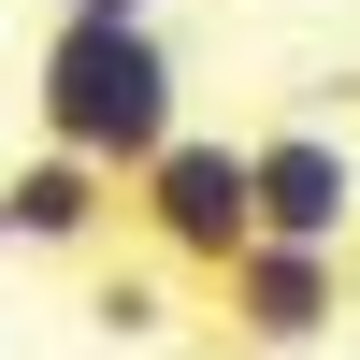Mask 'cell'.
Listing matches in <instances>:
<instances>
[{"instance_id":"cell-3","label":"cell","mask_w":360,"mask_h":360,"mask_svg":"<svg viewBox=\"0 0 360 360\" xmlns=\"http://www.w3.org/2000/svg\"><path fill=\"white\" fill-rule=\"evenodd\" d=\"M346 303H360L346 245H274V231H259V245L217 274V317H231V346H245V360H303V346H332Z\"/></svg>"},{"instance_id":"cell-5","label":"cell","mask_w":360,"mask_h":360,"mask_svg":"<svg viewBox=\"0 0 360 360\" xmlns=\"http://www.w3.org/2000/svg\"><path fill=\"white\" fill-rule=\"evenodd\" d=\"M0 217H15V245H44V259H86L115 217H130V188H115L101 159H72V144H29V159L0 173Z\"/></svg>"},{"instance_id":"cell-6","label":"cell","mask_w":360,"mask_h":360,"mask_svg":"<svg viewBox=\"0 0 360 360\" xmlns=\"http://www.w3.org/2000/svg\"><path fill=\"white\" fill-rule=\"evenodd\" d=\"M86 332L159 346V332H173V259H130V274H101V288H86Z\"/></svg>"},{"instance_id":"cell-2","label":"cell","mask_w":360,"mask_h":360,"mask_svg":"<svg viewBox=\"0 0 360 360\" xmlns=\"http://www.w3.org/2000/svg\"><path fill=\"white\" fill-rule=\"evenodd\" d=\"M130 231H144V259H173V274L217 288L231 259L259 245V159L231 130H173L159 159L130 173Z\"/></svg>"},{"instance_id":"cell-1","label":"cell","mask_w":360,"mask_h":360,"mask_svg":"<svg viewBox=\"0 0 360 360\" xmlns=\"http://www.w3.org/2000/svg\"><path fill=\"white\" fill-rule=\"evenodd\" d=\"M29 130L72 144V159H101L115 188H130V173L188 130V72H173V44L130 29V15H58L44 72H29Z\"/></svg>"},{"instance_id":"cell-4","label":"cell","mask_w":360,"mask_h":360,"mask_svg":"<svg viewBox=\"0 0 360 360\" xmlns=\"http://www.w3.org/2000/svg\"><path fill=\"white\" fill-rule=\"evenodd\" d=\"M245 159H259V231H274V245H360V159L317 115L245 130Z\"/></svg>"},{"instance_id":"cell-7","label":"cell","mask_w":360,"mask_h":360,"mask_svg":"<svg viewBox=\"0 0 360 360\" xmlns=\"http://www.w3.org/2000/svg\"><path fill=\"white\" fill-rule=\"evenodd\" d=\"M58 15H130V29H159V0H58Z\"/></svg>"},{"instance_id":"cell-8","label":"cell","mask_w":360,"mask_h":360,"mask_svg":"<svg viewBox=\"0 0 360 360\" xmlns=\"http://www.w3.org/2000/svg\"><path fill=\"white\" fill-rule=\"evenodd\" d=\"M0 245H15V217H0Z\"/></svg>"}]
</instances>
